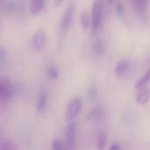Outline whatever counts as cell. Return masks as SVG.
<instances>
[{
    "label": "cell",
    "instance_id": "obj_1",
    "mask_svg": "<svg viewBox=\"0 0 150 150\" xmlns=\"http://www.w3.org/2000/svg\"><path fill=\"white\" fill-rule=\"evenodd\" d=\"M104 10V1L103 0H94L91 11V26L92 31L96 33L102 23Z\"/></svg>",
    "mask_w": 150,
    "mask_h": 150
},
{
    "label": "cell",
    "instance_id": "obj_2",
    "mask_svg": "<svg viewBox=\"0 0 150 150\" xmlns=\"http://www.w3.org/2000/svg\"><path fill=\"white\" fill-rule=\"evenodd\" d=\"M13 84L8 78L2 79L0 82V101L7 103L13 96Z\"/></svg>",
    "mask_w": 150,
    "mask_h": 150
},
{
    "label": "cell",
    "instance_id": "obj_3",
    "mask_svg": "<svg viewBox=\"0 0 150 150\" xmlns=\"http://www.w3.org/2000/svg\"><path fill=\"white\" fill-rule=\"evenodd\" d=\"M82 109V101L79 98H73L68 107H67V111H66V121L67 122H71L74 121V120L77 117V115L79 114V112H81Z\"/></svg>",
    "mask_w": 150,
    "mask_h": 150
},
{
    "label": "cell",
    "instance_id": "obj_4",
    "mask_svg": "<svg viewBox=\"0 0 150 150\" xmlns=\"http://www.w3.org/2000/svg\"><path fill=\"white\" fill-rule=\"evenodd\" d=\"M74 11H75V5L73 3H70L64 13V15L62 18L61 23H60V30L62 33H66L72 23L73 17H74Z\"/></svg>",
    "mask_w": 150,
    "mask_h": 150
},
{
    "label": "cell",
    "instance_id": "obj_5",
    "mask_svg": "<svg viewBox=\"0 0 150 150\" xmlns=\"http://www.w3.org/2000/svg\"><path fill=\"white\" fill-rule=\"evenodd\" d=\"M76 122L71 121L68 124L65 129V140L68 148L75 149L76 146Z\"/></svg>",
    "mask_w": 150,
    "mask_h": 150
},
{
    "label": "cell",
    "instance_id": "obj_6",
    "mask_svg": "<svg viewBox=\"0 0 150 150\" xmlns=\"http://www.w3.org/2000/svg\"><path fill=\"white\" fill-rule=\"evenodd\" d=\"M106 116V110L103 105H97L93 107L88 113V120L93 122H101Z\"/></svg>",
    "mask_w": 150,
    "mask_h": 150
},
{
    "label": "cell",
    "instance_id": "obj_7",
    "mask_svg": "<svg viewBox=\"0 0 150 150\" xmlns=\"http://www.w3.org/2000/svg\"><path fill=\"white\" fill-rule=\"evenodd\" d=\"M46 45V33L43 28H39L33 34V46L36 50H42Z\"/></svg>",
    "mask_w": 150,
    "mask_h": 150
},
{
    "label": "cell",
    "instance_id": "obj_8",
    "mask_svg": "<svg viewBox=\"0 0 150 150\" xmlns=\"http://www.w3.org/2000/svg\"><path fill=\"white\" fill-rule=\"evenodd\" d=\"M149 98L150 90L148 87L143 86V87H142L141 89L138 90V94H137V97H136V102H137L138 105H145L149 101Z\"/></svg>",
    "mask_w": 150,
    "mask_h": 150
},
{
    "label": "cell",
    "instance_id": "obj_9",
    "mask_svg": "<svg viewBox=\"0 0 150 150\" xmlns=\"http://www.w3.org/2000/svg\"><path fill=\"white\" fill-rule=\"evenodd\" d=\"M47 92L45 90H41L39 94L38 101H37V105H36L37 112H43L47 105Z\"/></svg>",
    "mask_w": 150,
    "mask_h": 150
},
{
    "label": "cell",
    "instance_id": "obj_10",
    "mask_svg": "<svg viewBox=\"0 0 150 150\" xmlns=\"http://www.w3.org/2000/svg\"><path fill=\"white\" fill-rule=\"evenodd\" d=\"M130 65L127 61H120L117 63L115 68V74L118 76H124L127 74Z\"/></svg>",
    "mask_w": 150,
    "mask_h": 150
},
{
    "label": "cell",
    "instance_id": "obj_11",
    "mask_svg": "<svg viewBox=\"0 0 150 150\" xmlns=\"http://www.w3.org/2000/svg\"><path fill=\"white\" fill-rule=\"evenodd\" d=\"M45 2L44 0H33L31 3V6H30V11L33 15H37L39 14L43 7H44Z\"/></svg>",
    "mask_w": 150,
    "mask_h": 150
},
{
    "label": "cell",
    "instance_id": "obj_12",
    "mask_svg": "<svg viewBox=\"0 0 150 150\" xmlns=\"http://www.w3.org/2000/svg\"><path fill=\"white\" fill-rule=\"evenodd\" d=\"M107 144V134L104 131L100 132L98 134L97 142H96V147L98 150H105Z\"/></svg>",
    "mask_w": 150,
    "mask_h": 150
},
{
    "label": "cell",
    "instance_id": "obj_13",
    "mask_svg": "<svg viewBox=\"0 0 150 150\" xmlns=\"http://www.w3.org/2000/svg\"><path fill=\"white\" fill-rule=\"evenodd\" d=\"M105 47L103 40H97L94 44H93V52L96 55L98 56H102L105 54Z\"/></svg>",
    "mask_w": 150,
    "mask_h": 150
},
{
    "label": "cell",
    "instance_id": "obj_14",
    "mask_svg": "<svg viewBox=\"0 0 150 150\" xmlns=\"http://www.w3.org/2000/svg\"><path fill=\"white\" fill-rule=\"evenodd\" d=\"M80 22H81V25H82V28L83 30L87 29L91 24V18H90V16H89V13L86 11H83L81 12V15H80Z\"/></svg>",
    "mask_w": 150,
    "mask_h": 150
},
{
    "label": "cell",
    "instance_id": "obj_15",
    "mask_svg": "<svg viewBox=\"0 0 150 150\" xmlns=\"http://www.w3.org/2000/svg\"><path fill=\"white\" fill-rule=\"evenodd\" d=\"M47 76L50 80H55L59 76V69L57 67L51 65L47 69Z\"/></svg>",
    "mask_w": 150,
    "mask_h": 150
},
{
    "label": "cell",
    "instance_id": "obj_16",
    "mask_svg": "<svg viewBox=\"0 0 150 150\" xmlns=\"http://www.w3.org/2000/svg\"><path fill=\"white\" fill-rule=\"evenodd\" d=\"M149 81H150V68H149V69L146 72V74H145L142 78H140V79H139V81L136 83V84H135V88H136L137 90H139V89H141L142 87L145 86V85H146V83H148Z\"/></svg>",
    "mask_w": 150,
    "mask_h": 150
},
{
    "label": "cell",
    "instance_id": "obj_17",
    "mask_svg": "<svg viewBox=\"0 0 150 150\" xmlns=\"http://www.w3.org/2000/svg\"><path fill=\"white\" fill-rule=\"evenodd\" d=\"M0 150H16V146L11 141L5 140V141L1 142Z\"/></svg>",
    "mask_w": 150,
    "mask_h": 150
},
{
    "label": "cell",
    "instance_id": "obj_18",
    "mask_svg": "<svg viewBox=\"0 0 150 150\" xmlns=\"http://www.w3.org/2000/svg\"><path fill=\"white\" fill-rule=\"evenodd\" d=\"M87 95H88V98H89L90 100H94V99H96L97 97H98V90H97V88H96L95 86L90 87Z\"/></svg>",
    "mask_w": 150,
    "mask_h": 150
},
{
    "label": "cell",
    "instance_id": "obj_19",
    "mask_svg": "<svg viewBox=\"0 0 150 150\" xmlns=\"http://www.w3.org/2000/svg\"><path fill=\"white\" fill-rule=\"evenodd\" d=\"M125 11V6L124 4L121 1H118L116 4V12L119 16H122Z\"/></svg>",
    "mask_w": 150,
    "mask_h": 150
},
{
    "label": "cell",
    "instance_id": "obj_20",
    "mask_svg": "<svg viewBox=\"0 0 150 150\" xmlns=\"http://www.w3.org/2000/svg\"><path fill=\"white\" fill-rule=\"evenodd\" d=\"M52 149L53 150H63L62 142L58 139H54L52 142Z\"/></svg>",
    "mask_w": 150,
    "mask_h": 150
},
{
    "label": "cell",
    "instance_id": "obj_21",
    "mask_svg": "<svg viewBox=\"0 0 150 150\" xmlns=\"http://www.w3.org/2000/svg\"><path fill=\"white\" fill-rule=\"evenodd\" d=\"M109 150H121V146H120L119 143L114 142V143H112V144L111 145Z\"/></svg>",
    "mask_w": 150,
    "mask_h": 150
},
{
    "label": "cell",
    "instance_id": "obj_22",
    "mask_svg": "<svg viewBox=\"0 0 150 150\" xmlns=\"http://www.w3.org/2000/svg\"><path fill=\"white\" fill-rule=\"evenodd\" d=\"M63 0H54V7H60L62 4Z\"/></svg>",
    "mask_w": 150,
    "mask_h": 150
},
{
    "label": "cell",
    "instance_id": "obj_23",
    "mask_svg": "<svg viewBox=\"0 0 150 150\" xmlns=\"http://www.w3.org/2000/svg\"><path fill=\"white\" fill-rule=\"evenodd\" d=\"M66 150H74V149H70V148H67Z\"/></svg>",
    "mask_w": 150,
    "mask_h": 150
},
{
    "label": "cell",
    "instance_id": "obj_24",
    "mask_svg": "<svg viewBox=\"0 0 150 150\" xmlns=\"http://www.w3.org/2000/svg\"><path fill=\"white\" fill-rule=\"evenodd\" d=\"M137 1H139V2H144L145 0H137Z\"/></svg>",
    "mask_w": 150,
    "mask_h": 150
},
{
    "label": "cell",
    "instance_id": "obj_25",
    "mask_svg": "<svg viewBox=\"0 0 150 150\" xmlns=\"http://www.w3.org/2000/svg\"><path fill=\"white\" fill-rule=\"evenodd\" d=\"M113 1H114V0H109V2H110V3H112Z\"/></svg>",
    "mask_w": 150,
    "mask_h": 150
}]
</instances>
